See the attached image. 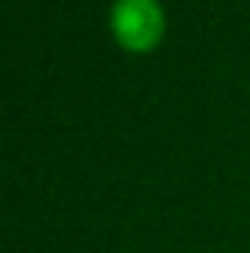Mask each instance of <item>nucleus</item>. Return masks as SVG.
Instances as JSON below:
<instances>
[{"mask_svg": "<svg viewBox=\"0 0 250 253\" xmlns=\"http://www.w3.org/2000/svg\"><path fill=\"white\" fill-rule=\"evenodd\" d=\"M112 33L126 50H150L165 33V12L159 0H115Z\"/></svg>", "mask_w": 250, "mask_h": 253, "instance_id": "nucleus-1", "label": "nucleus"}]
</instances>
